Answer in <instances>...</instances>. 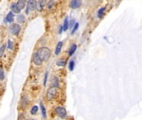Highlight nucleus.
Masks as SVG:
<instances>
[{
    "instance_id": "f257e3e1",
    "label": "nucleus",
    "mask_w": 142,
    "mask_h": 120,
    "mask_svg": "<svg viewBox=\"0 0 142 120\" xmlns=\"http://www.w3.org/2000/svg\"><path fill=\"white\" fill-rule=\"evenodd\" d=\"M38 53L43 61H48L49 59L50 56H51V51H50V49L48 48L43 47L39 49Z\"/></svg>"
},
{
    "instance_id": "f03ea898",
    "label": "nucleus",
    "mask_w": 142,
    "mask_h": 120,
    "mask_svg": "<svg viewBox=\"0 0 142 120\" xmlns=\"http://www.w3.org/2000/svg\"><path fill=\"white\" fill-rule=\"evenodd\" d=\"M35 9H37V1L36 0H29L27 3L26 14H29L30 11H34Z\"/></svg>"
},
{
    "instance_id": "7ed1b4c3",
    "label": "nucleus",
    "mask_w": 142,
    "mask_h": 120,
    "mask_svg": "<svg viewBox=\"0 0 142 120\" xmlns=\"http://www.w3.org/2000/svg\"><path fill=\"white\" fill-rule=\"evenodd\" d=\"M57 94V89L55 87H51L48 89L47 91V98L48 100H52Z\"/></svg>"
},
{
    "instance_id": "20e7f679",
    "label": "nucleus",
    "mask_w": 142,
    "mask_h": 120,
    "mask_svg": "<svg viewBox=\"0 0 142 120\" xmlns=\"http://www.w3.org/2000/svg\"><path fill=\"white\" fill-rule=\"evenodd\" d=\"M55 112H56L57 115H58L59 118H64L65 117H66V109H65L64 107H58V108H56V109H55Z\"/></svg>"
},
{
    "instance_id": "39448f33",
    "label": "nucleus",
    "mask_w": 142,
    "mask_h": 120,
    "mask_svg": "<svg viewBox=\"0 0 142 120\" xmlns=\"http://www.w3.org/2000/svg\"><path fill=\"white\" fill-rule=\"evenodd\" d=\"M33 62H34V64L37 65V66H40V65H42V63H43V60H42L41 58L39 57L38 52L34 53V56H33Z\"/></svg>"
},
{
    "instance_id": "423d86ee",
    "label": "nucleus",
    "mask_w": 142,
    "mask_h": 120,
    "mask_svg": "<svg viewBox=\"0 0 142 120\" xmlns=\"http://www.w3.org/2000/svg\"><path fill=\"white\" fill-rule=\"evenodd\" d=\"M10 31L14 35H19V34L21 31V27L18 24H14L11 26Z\"/></svg>"
},
{
    "instance_id": "0eeeda50",
    "label": "nucleus",
    "mask_w": 142,
    "mask_h": 120,
    "mask_svg": "<svg viewBox=\"0 0 142 120\" xmlns=\"http://www.w3.org/2000/svg\"><path fill=\"white\" fill-rule=\"evenodd\" d=\"M81 4H82V0H71L69 6L71 9H77L81 6Z\"/></svg>"
},
{
    "instance_id": "6e6552de",
    "label": "nucleus",
    "mask_w": 142,
    "mask_h": 120,
    "mask_svg": "<svg viewBox=\"0 0 142 120\" xmlns=\"http://www.w3.org/2000/svg\"><path fill=\"white\" fill-rule=\"evenodd\" d=\"M26 3H27V0H18L17 2V6L19 8L20 10L24 9L26 6Z\"/></svg>"
},
{
    "instance_id": "1a4fd4ad",
    "label": "nucleus",
    "mask_w": 142,
    "mask_h": 120,
    "mask_svg": "<svg viewBox=\"0 0 142 120\" xmlns=\"http://www.w3.org/2000/svg\"><path fill=\"white\" fill-rule=\"evenodd\" d=\"M14 13L13 12V11L12 12H9V14H8L7 17H6V19H5L6 22L12 23L13 21H14Z\"/></svg>"
},
{
    "instance_id": "9d476101",
    "label": "nucleus",
    "mask_w": 142,
    "mask_h": 120,
    "mask_svg": "<svg viewBox=\"0 0 142 120\" xmlns=\"http://www.w3.org/2000/svg\"><path fill=\"white\" fill-rule=\"evenodd\" d=\"M45 3H46L45 0H39V3L37 4V9H38L39 11H41L43 9V8L44 7Z\"/></svg>"
},
{
    "instance_id": "9b49d317",
    "label": "nucleus",
    "mask_w": 142,
    "mask_h": 120,
    "mask_svg": "<svg viewBox=\"0 0 142 120\" xmlns=\"http://www.w3.org/2000/svg\"><path fill=\"white\" fill-rule=\"evenodd\" d=\"M11 9H12V11L14 13V14H20V12H21L19 8L17 6V4H13L12 5H11Z\"/></svg>"
},
{
    "instance_id": "f8f14e48",
    "label": "nucleus",
    "mask_w": 142,
    "mask_h": 120,
    "mask_svg": "<svg viewBox=\"0 0 142 120\" xmlns=\"http://www.w3.org/2000/svg\"><path fill=\"white\" fill-rule=\"evenodd\" d=\"M59 78L56 76L53 77V80H52V87H55V88H59Z\"/></svg>"
},
{
    "instance_id": "ddd939ff",
    "label": "nucleus",
    "mask_w": 142,
    "mask_h": 120,
    "mask_svg": "<svg viewBox=\"0 0 142 120\" xmlns=\"http://www.w3.org/2000/svg\"><path fill=\"white\" fill-rule=\"evenodd\" d=\"M62 46H63V43L59 42L58 44H57V46H56V48H55V54H56V55H59V53L61 52Z\"/></svg>"
},
{
    "instance_id": "4468645a",
    "label": "nucleus",
    "mask_w": 142,
    "mask_h": 120,
    "mask_svg": "<svg viewBox=\"0 0 142 120\" xmlns=\"http://www.w3.org/2000/svg\"><path fill=\"white\" fill-rule=\"evenodd\" d=\"M76 49H77V46H76V44H73V45L70 47L69 50V56H72L73 54L74 53V52L76 51Z\"/></svg>"
},
{
    "instance_id": "2eb2a0df",
    "label": "nucleus",
    "mask_w": 142,
    "mask_h": 120,
    "mask_svg": "<svg viewBox=\"0 0 142 120\" xmlns=\"http://www.w3.org/2000/svg\"><path fill=\"white\" fill-rule=\"evenodd\" d=\"M56 64L59 67H64L66 65V61L64 59H59L58 61L56 62Z\"/></svg>"
},
{
    "instance_id": "dca6fc26",
    "label": "nucleus",
    "mask_w": 142,
    "mask_h": 120,
    "mask_svg": "<svg viewBox=\"0 0 142 120\" xmlns=\"http://www.w3.org/2000/svg\"><path fill=\"white\" fill-rule=\"evenodd\" d=\"M17 21L19 24H23V23L25 22V17L23 14H19L17 16Z\"/></svg>"
},
{
    "instance_id": "f3484780",
    "label": "nucleus",
    "mask_w": 142,
    "mask_h": 120,
    "mask_svg": "<svg viewBox=\"0 0 142 120\" xmlns=\"http://www.w3.org/2000/svg\"><path fill=\"white\" fill-rule=\"evenodd\" d=\"M64 31H67L68 30V29L69 28V19L68 17L66 18V19H64Z\"/></svg>"
},
{
    "instance_id": "a211bd4d",
    "label": "nucleus",
    "mask_w": 142,
    "mask_h": 120,
    "mask_svg": "<svg viewBox=\"0 0 142 120\" xmlns=\"http://www.w3.org/2000/svg\"><path fill=\"white\" fill-rule=\"evenodd\" d=\"M104 10H105V8H102L99 10V12H98V18L99 19H102L103 18L104 14Z\"/></svg>"
},
{
    "instance_id": "6ab92c4d",
    "label": "nucleus",
    "mask_w": 142,
    "mask_h": 120,
    "mask_svg": "<svg viewBox=\"0 0 142 120\" xmlns=\"http://www.w3.org/2000/svg\"><path fill=\"white\" fill-rule=\"evenodd\" d=\"M6 44L4 43V44H3L1 47H0V58L2 57L3 55H4V51H5V49H6Z\"/></svg>"
},
{
    "instance_id": "aec40b11",
    "label": "nucleus",
    "mask_w": 142,
    "mask_h": 120,
    "mask_svg": "<svg viewBox=\"0 0 142 120\" xmlns=\"http://www.w3.org/2000/svg\"><path fill=\"white\" fill-rule=\"evenodd\" d=\"M40 108H41V111H42L43 117H44V118H46V109H45L44 106L42 103H40Z\"/></svg>"
},
{
    "instance_id": "412c9836",
    "label": "nucleus",
    "mask_w": 142,
    "mask_h": 120,
    "mask_svg": "<svg viewBox=\"0 0 142 120\" xmlns=\"http://www.w3.org/2000/svg\"><path fill=\"white\" fill-rule=\"evenodd\" d=\"M38 110H39V107L38 106H36V105H35V106H34L32 108H31V110H30L31 114H33V115L35 114V113L38 112Z\"/></svg>"
},
{
    "instance_id": "4be33fe9",
    "label": "nucleus",
    "mask_w": 142,
    "mask_h": 120,
    "mask_svg": "<svg viewBox=\"0 0 142 120\" xmlns=\"http://www.w3.org/2000/svg\"><path fill=\"white\" fill-rule=\"evenodd\" d=\"M74 68V62L73 61V60H71V61L69 62V69L70 70V71H73Z\"/></svg>"
},
{
    "instance_id": "5701e85b",
    "label": "nucleus",
    "mask_w": 142,
    "mask_h": 120,
    "mask_svg": "<svg viewBox=\"0 0 142 120\" xmlns=\"http://www.w3.org/2000/svg\"><path fill=\"white\" fill-rule=\"evenodd\" d=\"M79 29V24L78 23H75V24H74V26L73 27V30H72V33H71V34H74V32H75L77 29Z\"/></svg>"
},
{
    "instance_id": "b1692460",
    "label": "nucleus",
    "mask_w": 142,
    "mask_h": 120,
    "mask_svg": "<svg viewBox=\"0 0 142 120\" xmlns=\"http://www.w3.org/2000/svg\"><path fill=\"white\" fill-rule=\"evenodd\" d=\"M4 79V72L2 68H0V80Z\"/></svg>"
},
{
    "instance_id": "393cba45",
    "label": "nucleus",
    "mask_w": 142,
    "mask_h": 120,
    "mask_svg": "<svg viewBox=\"0 0 142 120\" xmlns=\"http://www.w3.org/2000/svg\"><path fill=\"white\" fill-rule=\"evenodd\" d=\"M54 4V0H50L49 3L48 4V8H49V9H51V8L53 7Z\"/></svg>"
},
{
    "instance_id": "a878e982",
    "label": "nucleus",
    "mask_w": 142,
    "mask_h": 120,
    "mask_svg": "<svg viewBox=\"0 0 142 120\" xmlns=\"http://www.w3.org/2000/svg\"><path fill=\"white\" fill-rule=\"evenodd\" d=\"M48 72H46L45 73V76H44V85H46V83H47V78H48Z\"/></svg>"
},
{
    "instance_id": "bb28decb",
    "label": "nucleus",
    "mask_w": 142,
    "mask_h": 120,
    "mask_svg": "<svg viewBox=\"0 0 142 120\" xmlns=\"http://www.w3.org/2000/svg\"><path fill=\"white\" fill-rule=\"evenodd\" d=\"M14 48V44H13V42H11V40H9V49H13Z\"/></svg>"
},
{
    "instance_id": "cd10ccee",
    "label": "nucleus",
    "mask_w": 142,
    "mask_h": 120,
    "mask_svg": "<svg viewBox=\"0 0 142 120\" xmlns=\"http://www.w3.org/2000/svg\"><path fill=\"white\" fill-rule=\"evenodd\" d=\"M74 24H75V21H74V19H72V20H71V24H70V28L74 27Z\"/></svg>"
},
{
    "instance_id": "c85d7f7f",
    "label": "nucleus",
    "mask_w": 142,
    "mask_h": 120,
    "mask_svg": "<svg viewBox=\"0 0 142 120\" xmlns=\"http://www.w3.org/2000/svg\"><path fill=\"white\" fill-rule=\"evenodd\" d=\"M64 30V27L63 26H59V34H61L62 31Z\"/></svg>"
}]
</instances>
